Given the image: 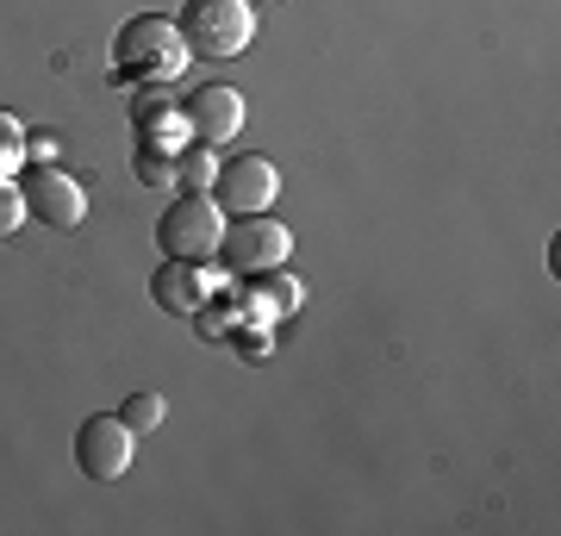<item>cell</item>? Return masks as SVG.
Instances as JSON below:
<instances>
[{
	"label": "cell",
	"instance_id": "6da1fadb",
	"mask_svg": "<svg viewBox=\"0 0 561 536\" xmlns=\"http://www.w3.org/2000/svg\"><path fill=\"white\" fill-rule=\"evenodd\" d=\"M187 38H181L175 20H162V13H138V20L119 25V38H113V69L119 76H138V81H175L187 69Z\"/></svg>",
	"mask_w": 561,
	"mask_h": 536
},
{
	"label": "cell",
	"instance_id": "7a4b0ae2",
	"mask_svg": "<svg viewBox=\"0 0 561 536\" xmlns=\"http://www.w3.org/2000/svg\"><path fill=\"white\" fill-rule=\"evenodd\" d=\"M181 38L194 57H243L256 38V7L250 0H187L181 7Z\"/></svg>",
	"mask_w": 561,
	"mask_h": 536
},
{
	"label": "cell",
	"instance_id": "3957f363",
	"mask_svg": "<svg viewBox=\"0 0 561 536\" xmlns=\"http://www.w3.org/2000/svg\"><path fill=\"white\" fill-rule=\"evenodd\" d=\"M294 256V231L275 219V213H243L238 225H225L219 238V262L225 275H262V269H287Z\"/></svg>",
	"mask_w": 561,
	"mask_h": 536
},
{
	"label": "cell",
	"instance_id": "277c9868",
	"mask_svg": "<svg viewBox=\"0 0 561 536\" xmlns=\"http://www.w3.org/2000/svg\"><path fill=\"white\" fill-rule=\"evenodd\" d=\"M219 238H225V213L213 194H181L162 206L157 219V243L169 256H187V262H213L219 256Z\"/></svg>",
	"mask_w": 561,
	"mask_h": 536
},
{
	"label": "cell",
	"instance_id": "5b68a950",
	"mask_svg": "<svg viewBox=\"0 0 561 536\" xmlns=\"http://www.w3.org/2000/svg\"><path fill=\"white\" fill-rule=\"evenodd\" d=\"M280 194V169L256 150H243V157L219 162V175H213V199H219V213L243 219V213H268Z\"/></svg>",
	"mask_w": 561,
	"mask_h": 536
},
{
	"label": "cell",
	"instance_id": "8992f818",
	"mask_svg": "<svg viewBox=\"0 0 561 536\" xmlns=\"http://www.w3.org/2000/svg\"><path fill=\"white\" fill-rule=\"evenodd\" d=\"M131 449H138V431H131L119 412L81 418V431H76V461H81V475H88V480H119L125 468H131Z\"/></svg>",
	"mask_w": 561,
	"mask_h": 536
},
{
	"label": "cell",
	"instance_id": "52a82bcc",
	"mask_svg": "<svg viewBox=\"0 0 561 536\" xmlns=\"http://www.w3.org/2000/svg\"><path fill=\"white\" fill-rule=\"evenodd\" d=\"M20 194H25V219L50 225V231H76V225L88 219V194H81V181L62 175L57 162H38V169L20 181Z\"/></svg>",
	"mask_w": 561,
	"mask_h": 536
},
{
	"label": "cell",
	"instance_id": "ba28073f",
	"mask_svg": "<svg viewBox=\"0 0 561 536\" xmlns=\"http://www.w3.org/2000/svg\"><path fill=\"white\" fill-rule=\"evenodd\" d=\"M181 119H187V144H201V150H219L243 132V94L238 88H201V94L181 100Z\"/></svg>",
	"mask_w": 561,
	"mask_h": 536
},
{
	"label": "cell",
	"instance_id": "9c48e42d",
	"mask_svg": "<svg viewBox=\"0 0 561 536\" xmlns=\"http://www.w3.org/2000/svg\"><path fill=\"white\" fill-rule=\"evenodd\" d=\"M150 299H157L162 312H175V318H194L213 299V275H206V262H187V256H169L150 275Z\"/></svg>",
	"mask_w": 561,
	"mask_h": 536
},
{
	"label": "cell",
	"instance_id": "30bf717a",
	"mask_svg": "<svg viewBox=\"0 0 561 536\" xmlns=\"http://www.w3.org/2000/svg\"><path fill=\"white\" fill-rule=\"evenodd\" d=\"M250 287H243L238 299V318H256V324H275L280 312H300L306 306V281L287 275V269H262V275H243Z\"/></svg>",
	"mask_w": 561,
	"mask_h": 536
},
{
	"label": "cell",
	"instance_id": "8fae6325",
	"mask_svg": "<svg viewBox=\"0 0 561 536\" xmlns=\"http://www.w3.org/2000/svg\"><path fill=\"white\" fill-rule=\"evenodd\" d=\"M131 125H138L150 144H187V119H181V100L162 88V81H144L138 100H131Z\"/></svg>",
	"mask_w": 561,
	"mask_h": 536
},
{
	"label": "cell",
	"instance_id": "7c38bea8",
	"mask_svg": "<svg viewBox=\"0 0 561 536\" xmlns=\"http://www.w3.org/2000/svg\"><path fill=\"white\" fill-rule=\"evenodd\" d=\"M213 175H219L213 150H201V144H181L175 150V187L181 194H213Z\"/></svg>",
	"mask_w": 561,
	"mask_h": 536
},
{
	"label": "cell",
	"instance_id": "4fadbf2b",
	"mask_svg": "<svg viewBox=\"0 0 561 536\" xmlns=\"http://www.w3.org/2000/svg\"><path fill=\"white\" fill-rule=\"evenodd\" d=\"M175 150L181 144H138V157H131V175L144 181V187H175Z\"/></svg>",
	"mask_w": 561,
	"mask_h": 536
},
{
	"label": "cell",
	"instance_id": "5bb4252c",
	"mask_svg": "<svg viewBox=\"0 0 561 536\" xmlns=\"http://www.w3.org/2000/svg\"><path fill=\"white\" fill-rule=\"evenodd\" d=\"M225 343H231L243 362H268V356H275V350H268V324H256V318H238Z\"/></svg>",
	"mask_w": 561,
	"mask_h": 536
},
{
	"label": "cell",
	"instance_id": "9a60e30c",
	"mask_svg": "<svg viewBox=\"0 0 561 536\" xmlns=\"http://www.w3.org/2000/svg\"><path fill=\"white\" fill-rule=\"evenodd\" d=\"M20 162H25V125H20V113L0 106V175H13Z\"/></svg>",
	"mask_w": 561,
	"mask_h": 536
},
{
	"label": "cell",
	"instance_id": "2e32d148",
	"mask_svg": "<svg viewBox=\"0 0 561 536\" xmlns=\"http://www.w3.org/2000/svg\"><path fill=\"white\" fill-rule=\"evenodd\" d=\"M194 324H201L206 338H231V324H238V299L213 294V299L201 306V312H194Z\"/></svg>",
	"mask_w": 561,
	"mask_h": 536
},
{
	"label": "cell",
	"instance_id": "e0dca14e",
	"mask_svg": "<svg viewBox=\"0 0 561 536\" xmlns=\"http://www.w3.org/2000/svg\"><path fill=\"white\" fill-rule=\"evenodd\" d=\"M119 418L138 431V437H144V431H157V424H162V394H131L119 406Z\"/></svg>",
	"mask_w": 561,
	"mask_h": 536
},
{
	"label": "cell",
	"instance_id": "ac0fdd59",
	"mask_svg": "<svg viewBox=\"0 0 561 536\" xmlns=\"http://www.w3.org/2000/svg\"><path fill=\"white\" fill-rule=\"evenodd\" d=\"M20 225H25V194H20L7 175H0V238H13Z\"/></svg>",
	"mask_w": 561,
	"mask_h": 536
},
{
	"label": "cell",
	"instance_id": "d6986e66",
	"mask_svg": "<svg viewBox=\"0 0 561 536\" xmlns=\"http://www.w3.org/2000/svg\"><path fill=\"white\" fill-rule=\"evenodd\" d=\"M57 150L62 144L50 138V132H44V138H25V162H32V169H38V162H57Z\"/></svg>",
	"mask_w": 561,
	"mask_h": 536
},
{
	"label": "cell",
	"instance_id": "ffe728a7",
	"mask_svg": "<svg viewBox=\"0 0 561 536\" xmlns=\"http://www.w3.org/2000/svg\"><path fill=\"white\" fill-rule=\"evenodd\" d=\"M250 7H256V0H250Z\"/></svg>",
	"mask_w": 561,
	"mask_h": 536
}]
</instances>
